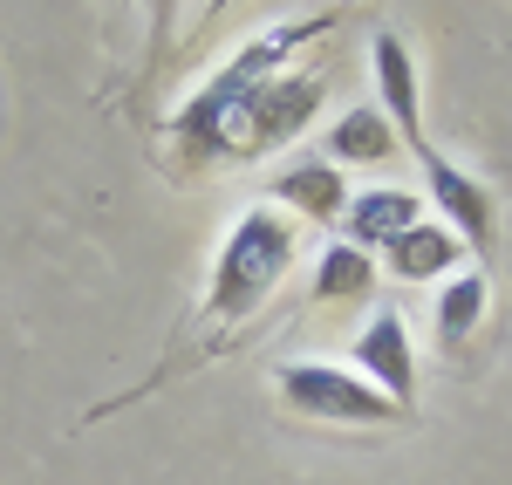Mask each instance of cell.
I'll use <instances>...</instances> for the list:
<instances>
[{
  "mask_svg": "<svg viewBox=\"0 0 512 485\" xmlns=\"http://www.w3.org/2000/svg\"><path fill=\"white\" fill-rule=\"evenodd\" d=\"M321 21L308 28H274L260 48H246L212 89H198L178 117V137L192 144L198 158H260V151H280L287 137H301L308 117L321 110V82L301 76H274L280 55L301 35H315Z\"/></svg>",
  "mask_w": 512,
  "mask_h": 485,
  "instance_id": "cell-1",
  "label": "cell"
},
{
  "mask_svg": "<svg viewBox=\"0 0 512 485\" xmlns=\"http://www.w3.org/2000/svg\"><path fill=\"white\" fill-rule=\"evenodd\" d=\"M294 246H301V233H294L287 212H274V205L239 212L226 246H219V274H212V301H205V308H212L219 322L253 315V308L274 294V281L294 267Z\"/></svg>",
  "mask_w": 512,
  "mask_h": 485,
  "instance_id": "cell-2",
  "label": "cell"
},
{
  "mask_svg": "<svg viewBox=\"0 0 512 485\" xmlns=\"http://www.w3.org/2000/svg\"><path fill=\"white\" fill-rule=\"evenodd\" d=\"M274 383L301 417H321V424H396V417H403L383 390H369V383L342 363H280Z\"/></svg>",
  "mask_w": 512,
  "mask_h": 485,
  "instance_id": "cell-3",
  "label": "cell"
},
{
  "mask_svg": "<svg viewBox=\"0 0 512 485\" xmlns=\"http://www.w3.org/2000/svg\"><path fill=\"white\" fill-rule=\"evenodd\" d=\"M355 376L369 383V390H383L396 410L417 397V349H410V328H403V315L396 308H376L369 315V328L355 335Z\"/></svg>",
  "mask_w": 512,
  "mask_h": 485,
  "instance_id": "cell-4",
  "label": "cell"
},
{
  "mask_svg": "<svg viewBox=\"0 0 512 485\" xmlns=\"http://www.w3.org/2000/svg\"><path fill=\"white\" fill-rule=\"evenodd\" d=\"M431 205L444 212L437 226L444 233H458V246H472V253H492V192L465 178L458 164L431 158Z\"/></svg>",
  "mask_w": 512,
  "mask_h": 485,
  "instance_id": "cell-5",
  "label": "cell"
},
{
  "mask_svg": "<svg viewBox=\"0 0 512 485\" xmlns=\"http://www.w3.org/2000/svg\"><path fill=\"white\" fill-rule=\"evenodd\" d=\"M369 62H376V110L390 117L396 137H410V144L424 151V110H417V62H410L403 35H376V41H369Z\"/></svg>",
  "mask_w": 512,
  "mask_h": 485,
  "instance_id": "cell-6",
  "label": "cell"
},
{
  "mask_svg": "<svg viewBox=\"0 0 512 485\" xmlns=\"http://www.w3.org/2000/svg\"><path fill=\"white\" fill-rule=\"evenodd\" d=\"M424 219V199L417 192H403V185H376V192H349V205H342V226H349V246H390L403 240L410 226Z\"/></svg>",
  "mask_w": 512,
  "mask_h": 485,
  "instance_id": "cell-7",
  "label": "cell"
},
{
  "mask_svg": "<svg viewBox=\"0 0 512 485\" xmlns=\"http://www.w3.org/2000/svg\"><path fill=\"white\" fill-rule=\"evenodd\" d=\"M390 253V274L396 281H444V274H458L465 267V246H458V233H444L437 219H417L403 240L383 246Z\"/></svg>",
  "mask_w": 512,
  "mask_h": 485,
  "instance_id": "cell-8",
  "label": "cell"
},
{
  "mask_svg": "<svg viewBox=\"0 0 512 485\" xmlns=\"http://www.w3.org/2000/svg\"><path fill=\"white\" fill-rule=\"evenodd\" d=\"M274 199H287L294 212H308V219H342V205H349V185H342V171L328 158H301L287 164L274 178Z\"/></svg>",
  "mask_w": 512,
  "mask_h": 485,
  "instance_id": "cell-9",
  "label": "cell"
},
{
  "mask_svg": "<svg viewBox=\"0 0 512 485\" xmlns=\"http://www.w3.org/2000/svg\"><path fill=\"white\" fill-rule=\"evenodd\" d=\"M390 151H396V130L376 103L335 117V130H328V164H335V171H342V164H383Z\"/></svg>",
  "mask_w": 512,
  "mask_h": 485,
  "instance_id": "cell-10",
  "label": "cell"
},
{
  "mask_svg": "<svg viewBox=\"0 0 512 485\" xmlns=\"http://www.w3.org/2000/svg\"><path fill=\"white\" fill-rule=\"evenodd\" d=\"M369 287H376V260H369L362 246L328 240L315 253V281H308V294H315L321 308H328V301H362Z\"/></svg>",
  "mask_w": 512,
  "mask_h": 485,
  "instance_id": "cell-11",
  "label": "cell"
},
{
  "mask_svg": "<svg viewBox=\"0 0 512 485\" xmlns=\"http://www.w3.org/2000/svg\"><path fill=\"white\" fill-rule=\"evenodd\" d=\"M478 322H485V274H478V267H458V274L444 281V294H437V342L458 349Z\"/></svg>",
  "mask_w": 512,
  "mask_h": 485,
  "instance_id": "cell-12",
  "label": "cell"
}]
</instances>
